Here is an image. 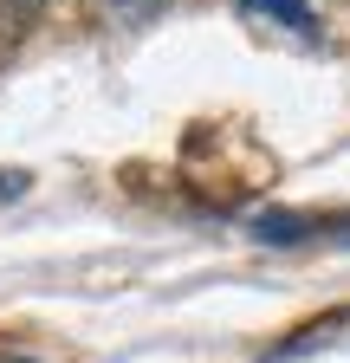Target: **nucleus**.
I'll use <instances>...</instances> for the list:
<instances>
[{
	"mask_svg": "<svg viewBox=\"0 0 350 363\" xmlns=\"http://www.w3.org/2000/svg\"><path fill=\"white\" fill-rule=\"evenodd\" d=\"M253 234L266 240V247H292V240L312 234V220H305V214H259V220H253Z\"/></svg>",
	"mask_w": 350,
	"mask_h": 363,
	"instance_id": "nucleus-2",
	"label": "nucleus"
},
{
	"mask_svg": "<svg viewBox=\"0 0 350 363\" xmlns=\"http://www.w3.org/2000/svg\"><path fill=\"white\" fill-rule=\"evenodd\" d=\"M0 363H39V357H13V350H0Z\"/></svg>",
	"mask_w": 350,
	"mask_h": 363,
	"instance_id": "nucleus-6",
	"label": "nucleus"
},
{
	"mask_svg": "<svg viewBox=\"0 0 350 363\" xmlns=\"http://www.w3.org/2000/svg\"><path fill=\"white\" fill-rule=\"evenodd\" d=\"M247 13H266V20H279V26H292V33H312L318 20H312V0H240Z\"/></svg>",
	"mask_w": 350,
	"mask_h": 363,
	"instance_id": "nucleus-1",
	"label": "nucleus"
},
{
	"mask_svg": "<svg viewBox=\"0 0 350 363\" xmlns=\"http://www.w3.org/2000/svg\"><path fill=\"white\" fill-rule=\"evenodd\" d=\"M39 13H46V0H0V26H7V33H20V26H33Z\"/></svg>",
	"mask_w": 350,
	"mask_h": 363,
	"instance_id": "nucleus-4",
	"label": "nucleus"
},
{
	"mask_svg": "<svg viewBox=\"0 0 350 363\" xmlns=\"http://www.w3.org/2000/svg\"><path fill=\"white\" fill-rule=\"evenodd\" d=\"M26 195V169H0V201H20Z\"/></svg>",
	"mask_w": 350,
	"mask_h": 363,
	"instance_id": "nucleus-5",
	"label": "nucleus"
},
{
	"mask_svg": "<svg viewBox=\"0 0 350 363\" xmlns=\"http://www.w3.org/2000/svg\"><path fill=\"white\" fill-rule=\"evenodd\" d=\"M162 7H169V0H104V20L111 26H149Z\"/></svg>",
	"mask_w": 350,
	"mask_h": 363,
	"instance_id": "nucleus-3",
	"label": "nucleus"
}]
</instances>
